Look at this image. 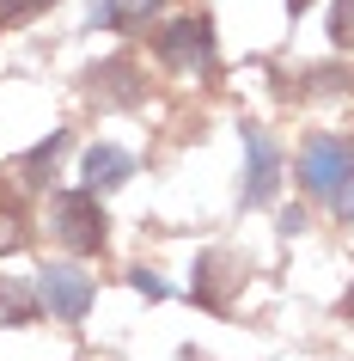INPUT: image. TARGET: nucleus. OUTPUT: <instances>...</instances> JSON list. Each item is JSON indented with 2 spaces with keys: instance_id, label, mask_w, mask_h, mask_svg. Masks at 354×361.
I'll return each mask as SVG.
<instances>
[{
  "instance_id": "nucleus-1",
  "label": "nucleus",
  "mask_w": 354,
  "mask_h": 361,
  "mask_svg": "<svg viewBox=\"0 0 354 361\" xmlns=\"http://www.w3.org/2000/svg\"><path fill=\"white\" fill-rule=\"evenodd\" d=\"M299 184L336 221H354V141H342V135H305V147H299Z\"/></svg>"
},
{
  "instance_id": "nucleus-2",
  "label": "nucleus",
  "mask_w": 354,
  "mask_h": 361,
  "mask_svg": "<svg viewBox=\"0 0 354 361\" xmlns=\"http://www.w3.org/2000/svg\"><path fill=\"white\" fill-rule=\"evenodd\" d=\"M49 227H56V239H61L68 251H80V257L104 251V239H110L104 202H98L92 190H61L56 202H49Z\"/></svg>"
},
{
  "instance_id": "nucleus-3",
  "label": "nucleus",
  "mask_w": 354,
  "mask_h": 361,
  "mask_svg": "<svg viewBox=\"0 0 354 361\" xmlns=\"http://www.w3.org/2000/svg\"><path fill=\"white\" fill-rule=\"evenodd\" d=\"M153 49L177 74H208L214 68V25L208 19H171V25L153 31Z\"/></svg>"
},
{
  "instance_id": "nucleus-4",
  "label": "nucleus",
  "mask_w": 354,
  "mask_h": 361,
  "mask_svg": "<svg viewBox=\"0 0 354 361\" xmlns=\"http://www.w3.org/2000/svg\"><path fill=\"white\" fill-rule=\"evenodd\" d=\"M281 190V147L275 135L263 129V123H244V184H239V202L244 209H263V202H275Z\"/></svg>"
},
{
  "instance_id": "nucleus-5",
  "label": "nucleus",
  "mask_w": 354,
  "mask_h": 361,
  "mask_svg": "<svg viewBox=\"0 0 354 361\" xmlns=\"http://www.w3.org/2000/svg\"><path fill=\"white\" fill-rule=\"evenodd\" d=\"M37 306L49 312V319H61V324H80L86 312H92V276L86 269H74V264H49V269H37Z\"/></svg>"
},
{
  "instance_id": "nucleus-6",
  "label": "nucleus",
  "mask_w": 354,
  "mask_h": 361,
  "mask_svg": "<svg viewBox=\"0 0 354 361\" xmlns=\"http://www.w3.org/2000/svg\"><path fill=\"white\" fill-rule=\"evenodd\" d=\"M86 92L104 111H134L147 98V74L134 68V56H110V61H98V68H86Z\"/></svg>"
},
{
  "instance_id": "nucleus-7",
  "label": "nucleus",
  "mask_w": 354,
  "mask_h": 361,
  "mask_svg": "<svg viewBox=\"0 0 354 361\" xmlns=\"http://www.w3.org/2000/svg\"><path fill=\"white\" fill-rule=\"evenodd\" d=\"M239 282H244V264H239V257H226V251H208V257H196V300H202L208 312H226Z\"/></svg>"
},
{
  "instance_id": "nucleus-8",
  "label": "nucleus",
  "mask_w": 354,
  "mask_h": 361,
  "mask_svg": "<svg viewBox=\"0 0 354 361\" xmlns=\"http://www.w3.org/2000/svg\"><path fill=\"white\" fill-rule=\"evenodd\" d=\"M134 178V159L122 147H110V141H98V147H86V184L80 190H92V196H104V190H122Z\"/></svg>"
},
{
  "instance_id": "nucleus-9",
  "label": "nucleus",
  "mask_w": 354,
  "mask_h": 361,
  "mask_svg": "<svg viewBox=\"0 0 354 361\" xmlns=\"http://www.w3.org/2000/svg\"><path fill=\"white\" fill-rule=\"evenodd\" d=\"M159 6L165 0H104L92 13L98 31H147V19H159Z\"/></svg>"
},
{
  "instance_id": "nucleus-10",
  "label": "nucleus",
  "mask_w": 354,
  "mask_h": 361,
  "mask_svg": "<svg viewBox=\"0 0 354 361\" xmlns=\"http://www.w3.org/2000/svg\"><path fill=\"white\" fill-rule=\"evenodd\" d=\"M68 153V129H56L49 141H37V147L19 159V178H25V190H49V178H56V159Z\"/></svg>"
},
{
  "instance_id": "nucleus-11",
  "label": "nucleus",
  "mask_w": 354,
  "mask_h": 361,
  "mask_svg": "<svg viewBox=\"0 0 354 361\" xmlns=\"http://www.w3.org/2000/svg\"><path fill=\"white\" fill-rule=\"evenodd\" d=\"M25 245H31V214H25L19 190H0V257H13Z\"/></svg>"
},
{
  "instance_id": "nucleus-12",
  "label": "nucleus",
  "mask_w": 354,
  "mask_h": 361,
  "mask_svg": "<svg viewBox=\"0 0 354 361\" xmlns=\"http://www.w3.org/2000/svg\"><path fill=\"white\" fill-rule=\"evenodd\" d=\"M37 319V294L19 288L13 276H0V324H31Z\"/></svg>"
},
{
  "instance_id": "nucleus-13",
  "label": "nucleus",
  "mask_w": 354,
  "mask_h": 361,
  "mask_svg": "<svg viewBox=\"0 0 354 361\" xmlns=\"http://www.w3.org/2000/svg\"><path fill=\"white\" fill-rule=\"evenodd\" d=\"M305 80H312V86H305L312 98H348L354 92V74H348V68H312Z\"/></svg>"
},
{
  "instance_id": "nucleus-14",
  "label": "nucleus",
  "mask_w": 354,
  "mask_h": 361,
  "mask_svg": "<svg viewBox=\"0 0 354 361\" xmlns=\"http://www.w3.org/2000/svg\"><path fill=\"white\" fill-rule=\"evenodd\" d=\"M330 43L354 49V0H330Z\"/></svg>"
},
{
  "instance_id": "nucleus-15",
  "label": "nucleus",
  "mask_w": 354,
  "mask_h": 361,
  "mask_svg": "<svg viewBox=\"0 0 354 361\" xmlns=\"http://www.w3.org/2000/svg\"><path fill=\"white\" fill-rule=\"evenodd\" d=\"M43 6H56V0H0V31H13L19 19H37Z\"/></svg>"
},
{
  "instance_id": "nucleus-16",
  "label": "nucleus",
  "mask_w": 354,
  "mask_h": 361,
  "mask_svg": "<svg viewBox=\"0 0 354 361\" xmlns=\"http://www.w3.org/2000/svg\"><path fill=\"white\" fill-rule=\"evenodd\" d=\"M129 282H134V288H141V294H147V300H159V294H165V282H153V276H147V269H134V276H129Z\"/></svg>"
},
{
  "instance_id": "nucleus-17",
  "label": "nucleus",
  "mask_w": 354,
  "mask_h": 361,
  "mask_svg": "<svg viewBox=\"0 0 354 361\" xmlns=\"http://www.w3.org/2000/svg\"><path fill=\"white\" fill-rule=\"evenodd\" d=\"M299 227H305V214H299V209H281V233H287V239H293Z\"/></svg>"
},
{
  "instance_id": "nucleus-18",
  "label": "nucleus",
  "mask_w": 354,
  "mask_h": 361,
  "mask_svg": "<svg viewBox=\"0 0 354 361\" xmlns=\"http://www.w3.org/2000/svg\"><path fill=\"white\" fill-rule=\"evenodd\" d=\"M305 6H312V0H287V13H293V19H299V13H305Z\"/></svg>"
},
{
  "instance_id": "nucleus-19",
  "label": "nucleus",
  "mask_w": 354,
  "mask_h": 361,
  "mask_svg": "<svg viewBox=\"0 0 354 361\" xmlns=\"http://www.w3.org/2000/svg\"><path fill=\"white\" fill-rule=\"evenodd\" d=\"M342 312H348V319H354V288H348V294H342Z\"/></svg>"
}]
</instances>
